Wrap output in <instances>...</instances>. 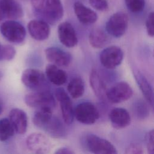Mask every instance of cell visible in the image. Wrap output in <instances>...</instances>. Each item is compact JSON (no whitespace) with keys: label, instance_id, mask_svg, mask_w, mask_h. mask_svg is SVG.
I'll use <instances>...</instances> for the list:
<instances>
[{"label":"cell","instance_id":"cell-33","mask_svg":"<svg viewBox=\"0 0 154 154\" xmlns=\"http://www.w3.org/2000/svg\"><path fill=\"white\" fill-rule=\"evenodd\" d=\"M56 154H73L75 152L70 148L67 147H61L56 150L55 152Z\"/></svg>","mask_w":154,"mask_h":154},{"label":"cell","instance_id":"cell-29","mask_svg":"<svg viewBox=\"0 0 154 154\" xmlns=\"http://www.w3.org/2000/svg\"><path fill=\"white\" fill-rule=\"evenodd\" d=\"M90 4L96 10L105 11L108 8L107 0H88Z\"/></svg>","mask_w":154,"mask_h":154},{"label":"cell","instance_id":"cell-1","mask_svg":"<svg viewBox=\"0 0 154 154\" xmlns=\"http://www.w3.org/2000/svg\"><path fill=\"white\" fill-rule=\"evenodd\" d=\"M37 12L42 20L54 25L62 19L64 9L61 0H45L42 8Z\"/></svg>","mask_w":154,"mask_h":154},{"label":"cell","instance_id":"cell-35","mask_svg":"<svg viewBox=\"0 0 154 154\" xmlns=\"http://www.w3.org/2000/svg\"><path fill=\"white\" fill-rule=\"evenodd\" d=\"M2 112V102L0 100V114H1Z\"/></svg>","mask_w":154,"mask_h":154},{"label":"cell","instance_id":"cell-23","mask_svg":"<svg viewBox=\"0 0 154 154\" xmlns=\"http://www.w3.org/2000/svg\"><path fill=\"white\" fill-rule=\"evenodd\" d=\"M89 42L93 48L100 49L109 43V38L102 29L96 28L93 29L89 34Z\"/></svg>","mask_w":154,"mask_h":154},{"label":"cell","instance_id":"cell-26","mask_svg":"<svg viewBox=\"0 0 154 154\" xmlns=\"http://www.w3.org/2000/svg\"><path fill=\"white\" fill-rule=\"evenodd\" d=\"M16 50L10 45H1L0 49V61H9L12 60L16 55Z\"/></svg>","mask_w":154,"mask_h":154},{"label":"cell","instance_id":"cell-30","mask_svg":"<svg viewBox=\"0 0 154 154\" xmlns=\"http://www.w3.org/2000/svg\"><path fill=\"white\" fill-rule=\"evenodd\" d=\"M146 27L148 35L153 37L154 35V27H153V12H150L146 20Z\"/></svg>","mask_w":154,"mask_h":154},{"label":"cell","instance_id":"cell-25","mask_svg":"<svg viewBox=\"0 0 154 154\" xmlns=\"http://www.w3.org/2000/svg\"><path fill=\"white\" fill-rule=\"evenodd\" d=\"M14 132L9 119L3 118L0 120V141L8 140L13 136Z\"/></svg>","mask_w":154,"mask_h":154},{"label":"cell","instance_id":"cell-32","mask_svg":"<svg viewBox=\"0 0 154 154\" xmlns=\"http://www.w3.org/2000/svg\"><path fill=\"white\" fill-rule=\"evenodd\" d=\"M137 108L136 109V112L137 113V116L139 117H145V116H147L148 114V109L145 103L140 102L137 105Z\"/></svg>","mask_w":154,"mask_h":154},{"label":"cell","instance_id":"cell-27","mask_svg":"<svg viewBox=\"0 0 154 154\" xmlns=\"http://www.w3.org/2000/svg\"><path fill=\"white\" fill-rule=\"evenodd\" d=\"M128 10L132 13H139L143 11L145 6V0H125Z\"/></svg>","mask_w":154,"mask_h":154},{"label":"cell","instance_id":"cell-12","mask_svg":"<svg viewBox=\"0 0 154 154\" xmlns=\"http://www.w3.org/2000/svg\"><path fill=\"white\" fill-rule=\"evenodd\" d=\"M45 54L46 59L58 67H68L72 62L71 54L57 47L47 48L45 50Z\"/></svg>","mask_w":154,"mask_h":154},{"label":"cell","instance_id":"cell-19","mask_svg":"<svg viewBox=\"0 0 154 154\" xmlns=\"http://www.w3.org/2000/svg\"><path fill=\"white\" fill-rule=\"evenodd\" d=\"M109 119L112 126L117 129L125 128L131 123V116L128 111L122 108H115L109 113Z\"/></svg>","mask_w":154,"mask_h":154},{"label":"cell","instance_id":"cell-34","mask_svg":"<svg viewBox=\"0 0 154 154\" xmlns=\"http://www.w3.org/2000/svg\"><path fill=\"white\" fill-rule=\"evenodd\" d=\"M45 1V0H31L32 5L36 11L40 10L42 8Z\"/></svg>","mask_w":154,"mask_h":154},{"label":"cell","instance_id":"cell-7","mask_svg":"<svg viewBox=\"0 0 154 154\" xmlns=\"http://www.w3.org/2000/svg\"><path fill=\"white\" fill-rule=\"evenodd\" d=\"M133 90L126 82L121 81L112 85L106 91V99L113 103H119L132 97Z\"/></svg>","mask_w":154,"mask_h":154},{"label":"cell","instance_id":"cell-20","mask_svg":"<svg viewBox=\"0 0 154 154\" xmlns=\"http://www.w3.org/2000/svg\"><path fill=\"white\" fill-rule=\"evenodd\" d=\"M134 78L137 83L140 87L143 96L147 101L150 106L153 108V90L152 86L149 81L145 77V76L139 70H134Z\"/></svg>","mask_w":154,"mask_h":154},{"label":"cell","instance_id":"cell-31","mask_svg":"<svg viewBox=\"0 0 154 154\" xmlns=\"http://www.w3.org/2000/svg\"><path fill=\"white\" fill-rule=\"evenodd\" d=\"M143 149L141 145L137 143L130 144L126 149L125 153L127 154H141L143 153Z\"/></svg>","mask_w":154,"mask_h":154},{"label":"cell","instance_id":"cell-13","mask_svg":"<svg viewBox=\"0 0 154 154\" xmlns=\"http://www.w3.org/2000/svg\"><path fill=\"white\" fill-rule=\"evenodd\" d=\"M58 35L60 42L66 47L73 48L78 43L76 31L72 24L68 22H62L58 25Z\"/></svg>","mask_w":154,"mask_h":154},{"label":"cell","instance_id":"cell-2","mask_svg":"<svg viewBox=\"0 0 154 154\" xmlns=\"http://www.w3.org/2000/svg\"><path fill=\"white\" fill-rule=\"evenodd\" d=\"M129 24L128 15L123 11L112 14L105 25L107 33L114 37H120L126 32Z\"/></svg>","mask_w":154,"mask_h":154},{"label":"cell","instance_id":"cell-10","mask_svg":"<svg viewBox=\"0 0 154 154\" xmlns=\"http://www.w3.org/2000/svg\"><path fill=\"white\" fill-rule=\"evenodd\" d=\"M55 97L59 102L62 117L66 125H70L74 118V110L72 100L62 88H58L55 90Z\"/></svg>","mask_w":154,"mask_h":154},{"label":"cell","instance_id":"cell-37","mask_svg":"<svg viewBox=\"0 0 154 154\" xmlns=\"http://www.w3.org/2000/svg\"><path fill=\"white\" fill-rule=\"evenodd\" d=\"M1 45H0V49H1Z\"/></svg>","mask_w":154,"mask_h":154},{"label":"cell","instance_id":"cell-3","mask_svg":"<svg viewBox=\"0 0 154 154\" xmlns=\"http://www.w3.org/2000/svg\"><path fill=\"white\" fill-rule=\"evenodd\" d=\"M0 31L7 40L16 44L22 43L26 36V30L24 26L14 20L3 22L0 26Z\"/></svg>","mask_w":154,"mask_h":154},{"label":"cell","instance_id":"cell-24","mask_svg":"<svg viewBox=\"0 0 154 154\" xmlns=\"http://www.w3.org/2000/svg\"><path fill=\"white\" fill-rule=\"evenodd\" d=\"M67 91L74 99L81 97L85 91V85L82 79L80 77L73 78L67 85Z\"/></svg>","mask_w":154,"mask_h":154},{"label":"cell","instance_id":"cell-17","mask_svg":"<svg viewBox=\"0 0 154 154\" xmlns=\"http://www.w3.org/2000/svg\"><path fill=\"white\" fill-rule=\"evenodd\" d=\"M9 120L14 129L19 134L26 132L28 127V117L24 111L19 108H13L9 113Z\"/></svg>","mask_w":154,"mask_h":154},{"label":"cell","instance_id":"cell-6","mask_svg":"<svg viewBox=\"0 0 154 154\" xmlns=\"http://www.w3.org/2000/svg\"><path fill=\"white\" fill-rule=\"evenodd\" d=\"M74 117L82 124L92 125L99 119V112L93 103L84 102L79 103L75 107Z\"/></svg>","mask_w":154,"mask_h":154},{"label":"cell","instance_id":"cell-16","mask_svg":"<svg viewBox=\"0 0 154 154\" xmlns=\"http://www.w3.org/2000/svg\"><path fill=\"white\" fill-rule=\"evenodd\" d=\"M0 14L2 17L14 20L22 17L23 11L21 5L15 0H1Z\"/></svg>","mask_w":154,"mask_h":154},{"label":"cell","instance_id":"cell-14","mask_svg":"<svg viewBox=\"0 0 154 154\" xmlns=\"http://www.w3.org/2000/svg\"><path fill=\"white\" fill-rule=\"evenodd\" d=\"M28 30L30 35L38 41L46 40L50 34L49 24L42 19L31 20L28 23Z\"/></svg>","mask_w":154,"mask_h":154},{"label":"cell","instance_id":"cell-15","mask_svg":"<svg viewBox=\"0 0 154 154\" xmlns=\"http://www.w3.org/2000/svg\"><path fill=\"white\" fill-rule=\"evenodd\" d=\"M45 80L43 73L38 69L29 68L25 69L21 76L23 85L31 89H36L41 87Z\"/></svg>","mask_w":154,"mask_h":154},{"label":"cell","instance_id":"cell-5","mask_svg":"<svg viewBox=\"0 0 154 154\" xmlns=\"http://www.w3.org/2000/svg\"><path fill=\"white\" fill-rule=\"evenodd\" d=\"M25 103L29 107L35 108H54L55 105V99L48 91H35L27 94L24 98Z\"/></svg>","mask_w":154,"mask_h":154},{"label":"cell","instance_id":"cell-36","mask_svg":"<svg viewBox=\"0 0 154 154\" xmlns=\"http://www.w3.org/2000/svg\"><path fill=\"white\" fill-rule=\"evenodd\" d=\"M2 77V72L0 70V80L1 79Z\"/></svg>","mask_w":154,"mask_h":154},{"label":"cell","instance_id":"cell-18","mask_svg":"<svg viewBox=\"0 0 154 154\" xmlns=\"http://www.w3.org/2000/svg\"><path fill=\"white\" fill-rule=\"evenodd\" d=\"M73 9L76 17L83 24H93L97 20L98 17L96 13L88 7H86L81 2H75L73 5Z\"/></svg>","mask_w":154,"mask_h":154},{"label":"cell","instance_id":"cell-22","mask_svg":"<svg viewBox=\"0 0 154 154\" xmlns=\"http://www.w3.org/2000/svg\"><path fill=\"white\" fill-rule=\"evenodd\" d=\"M45 73L49 81L56 85H63L67 81V75L66 72L53 64L46 66Z\"/></svg>","mask_w":154,"mask_h":154},{"label":"cell","instance_id":"cell-8","mask_svg":"<svg viewBox=\"0 0 154 154\" xmlns=\"http://www.w3.org/2000/svg\"><path fill=\"white\" fill-rule=\"evenodd\" d=\"M122 49L117 46H111L102 50L100 54V63L106 69H111L119 66L123 59Z\"/></svg>","mask_w":154,"mask_h":154},{"label":"cell","instance_id":"cell-11","mask_svg":"<svg viewBox=\"0 0 154 154\" xmlns=\"http://www.w3.org/2000/svg\"><path fill=\"white\" fill-rule=\"evenodd\" d=\"M48 135L54 138L63 137L66 134V128L63 123L52 114L44 119L38 126Z\"/></svg>","mask_w":154,"mask_h":154},{"label":"cell","instance_id":"cell-28","mask_svg":"<svg viewBox=\"0 0 154 154\" xmlns=\"http://www.w3.org/2000/svg\"><path fill=\"white\" fill-rule=\"evenodd\" d=\"M154 132L153 130L149 131L145 136V141L147 152L150 154L154 153Z\"/></svg>","mask_w":154,"mask_h":154},{"label":"cell","instance_id":"cell-9","mask_svg":"<svg viewBox=\"0 0 154 154\" xmlns=\"http://www.w3.org/2000/svg\"><path fill=\"white\" fill-rule=\"evenodd\" d=\"M26 146L29 150L35 153H48L52 149V144L44 134L34 132L28 135L26 139Z\"/></svg>","mask_w":154,"mask_h":154},{"label":"cell","instance_id":"cell-21","mask_svg":"<svg viewBox=\"0 0 154 154\" xmlns=\"http://www.w3.org/2000/svg\"><path fill=\"white\" fill-rule=\"evenodd\" d=\"M89 79L90 86L96 96L100 100L106 99V95L108 89L106 84L95 69L91 71Z\"/></svg>","mask_w":154,"mask_h":154},{"label":"cell","instance_id":"cell-4","mask_svg":"<svg viewBox=\"0 0 154 154\" xmlns=\"http://www.w3.org/2000/svg\"><path fill=\"white\" fill-rule=\"evenodd\" d=\"M84 143L88 151L96 154H116V148L109 141L94 134H88Z\"/></svg>","mask_w":154,"mask_h":154}]
</instances>
